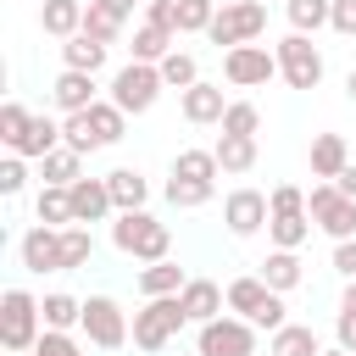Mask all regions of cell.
Returning <instances> with one entry per match:
<instances>
[{
    "mask_svg": "<svg viewBox=\"0 0 356 356\" xmlns=\"http://www.w3.org/2000/svg\"><path fill=\"white\" fill-rule=\"evenodd\" d=\"M111 245L134 261H167L172 256V228L161 217H150L145 206L139 211H117L111 217Z\"/></svg>",
    "mask_w": 356,
    "mask_h": 356,
    "instance_id": "obj_1",
    "label": "cell"
},
{
    "mask_svg": "<svg viewBox=\"0 0 356 356\" xmlns=\"http://www.w3.org/2000/svg\"><path fill=\"white\" fill-rule=\"evenodd\" d=\"M44 334V300L22 284L0 295V350H33Z\"/></svg>",
    "mask_w": 356,
    "mask_h": 356,
    "instance_id": "obj_2",
    "label": "cell"
},
{
    "mask_svg": "<svg viewBox=\"0 0 356 356\" xmlns=\"http://www.w3.org/2000/svg\"><path fill=\"white\" fill-rule=\"evenodd\" d=\"M184 323H189L184 300H178V295H156V300H145V306L134 312V345H139V350H167Z\"/></svg>",
    "mask_w": 356,
    "mask_h": 356,
    "instance_id": "obj_3",
    "label": "cell"
},
{
    "mask_svg": "<svg viewBox=\"0 0 356 356\" xmlns=\"http://www.w3.org/2000/svg\"><path fill=\"white\" fill-rule=\"evenodd\" d=\"M306 217L328 234V239H356V200L334 184V178H317L312 195H306Z\"/></svg>",
    "mask_w": 356,
    "mask_h": 356,
    "instance_id": "obj_4",
    "label": "cell"
},
{
    "mask_svg": "<svg viewBox=\"0 0 356 356\" xmlns=\"http://www.w3.org/2000/svg\"><path fill=\"white\" fill-rule=\"evenodd\" d=\"M261 28H267V6L261 0H222L217 17H211V28H206V39L222 44V50H234V44L261 39Z\"/></svg>",
    "mask_w": 356,
    "mask_h": 356,
    "instance_id": "obj_5",
    "label": "cell"
},
{
    "mask_svg": "<svg viewBox=\"0 0 356 356\" xmlns=\"http://www.w3.org/2000/svg\"><path fill=\"white\" fill-rule=\"evenodd\" d=\"M161 67L156 61H128V67H117V78H111V95L106 100H117L128 117H145L156 100H161Z\"/></svg>",
    "mask_w": 356,
    "mask_h": 356,
    "instance_id": "obj_6",
    "label": "cell"
},
{
    "mask_svg": "<svg viewBox=\"0 0 356 356\" xmlns=\"http://www.w3.org/2000/svg\"><path fill=\"white\" fill-rule=\"evenodd\" d=\"M195 350L200 356H256V323L222 312V317H211V323L195 328Z\"/></svg>",
    "mask_w": 356,
    "mask_h": 356,
    "instance_id": "obj_7",
    "label": "cell"
},
{
    "mask_svg": "<svg viewBox=\"0 0 356 356\" xmlns=\"http://www.w3.org/2000/svg\"><path fill=\"white\" fill-rule=\"evenodd\" d=\"M83 339L95 345V350H122L128 339H134V328H128V312L111 300V295H89L83 300Z\"/></svg>",
    "mask_w": 356,
    "mask_h": 356,
    "instance_id": "obj_8",
    "label": "cell"
},
{
    "mask_svg": "<svg viewBox=\"0 0 356 356\" xmlns=\"http://www.w3.org/2000/svg\"><path fill=\"white\" fill-rule=\"evenodd\" d=\"M273 50H278V78L289 89H317L323 83V50L312 44V33H289Z\"/></svg>",
    "mask_w": 356,
    "mask_h": 356,
    "instance_id": "obj_9",
    "label": "cell"
},
{
    "mask_svg": "<svg viewBox=\"0 0 356 356\" xmlns=\"http://www.w3.org/2000/svg\"><path fill=\"white\" fill-rule=\"evenodd\" d=\"M222 78L234 83V89H267V78H278V50H267V44H234V50H222Z\"/></svg>",
    "mask_w": 356,
    "mask_h": 356,
    "instance_id": "obj_10",
    "label": "cell"
},
{
    "mask_svg": "<svg viewBox=\"0 0 356 356\" xmlns=\"http://www.w3.org/2000/svg\"><path fill=\"white\" fill-rule=\"evenodd\" d=\"M267 217H273V206H267V195H261V189H250V184L228 189V200H222V222H228V234H234V239L261 234V228H267Z\"/></svg>",
    "mask_w": 356,
    "mask_h": 356,
    "instance_id": "obj_11",
    "label": "cell"
},
{
    "mask_svg": "<svg viewBox=\"0 0 356 356\" xmlns=\"http://www.w3.org/2000/svg\"><path fill=\"white\" fill-rule=\"evenodd\" d=\"M17 256H22L28 273H61V228L33 222V228L17 239Z\"/></svg>",
    "mask_w": 356,
    "mask_h": 356,
    "instance_id": "obj_12",
    "label": "cell"
},
{
    "mask_svg": "<svg viewBox=\"0 0 356 356\" xmlns=\"http://www.w3.org/2000/svg\"><path fill=\"white\" fill-rule=\"evenodd\" d=\"M178 111H184V122H195V128H206V122H222V111H228V100H222V83H189L184 95H178Z\"/></svg>",
    "mask_w": 356,
    "mask_h": 356,
    "instance_id": "obj_13",
    "label": "cell"
},
{
    "mask_svg": "<svg viewBox=\"0 0 356 356\" xmlns=\"http://www.w3.org/2000/svg\"><path fill=\"white\" fill-rule=\"evenodd\" d=\"M50 100H56V111L67 117V111H89L100 95H95V72H78V67H61V78L50 83Z\"/></svg>",
    "mask_w": 356,
    "mask_h": 356,
    "instance_id": "obj_14",
    "label": "cell"
},
{
    "mask_svg": "<svg viewBox=\"0 0 356 356\" xmlns=\"http://www.w3.org/2000/svg\"><path fill=\"white\" fill-rule=\"evenodd\" d=\"M178 300H184V312H189V323L200 328V323H211V317H222V306H228V289H222V284H211V278H189V284L178 289Z\"/></svg>",
    "mask_w": 356,
    "mask_h": 356,
    "instance_id": "obj_15",
    "label": "cell"
},
{
    "mask_svg": "<svg viewBox=\"0 0 356 356\" xmlns=\"http://www.w3.org/2000/svg\"><path fill=\"white\" fill-rule=\"evenodd\" d=\"M111 211H117V200H111L106 178H78L72 184V217L78 222H106Z\"/></svg>",
    "mask_w": 356,
    "mask_h": 356,
    "instance_id": "obj_16",
    "label": "cell"
},
{
    "mask_svg": "<svg viewBox=\"0 0 356 356\" xmlns=\"http://www.w3.org/2000/svg\"><path fill=\"white\" fill-rule=\"evenodd\" d=\"M273 295H278V289H267V278H261V273H250V278H234V284H228V312L256 323V317H261V306H267Z\"/></svg>",
    "mask_w": 356,
    "mask_h": 356,
    "instance_id": "obj_17",
    "label": "cell"
},
{
    "mask_svg": "<svg viewBox=\"0 0 356 356\" xmlns=\"http://www.w3.org/2000/svg\"><path fill=\"white\" fill-rule=\"evenodd\" d=\"M184 284H189V273H184L172 256H167V261H145V267H139V295H145V300H156V295H178Z\"/></svg>",
    "mask_w": 356,
    "mask_h": 356,
    "instance_id": "obj_18",
    "label": "cell"
},
{
    "mask_svg": "<svg viewBox=\"0 0 356 356\" xmlns=\"http://www.w3.org/2000/svg\"><path fill=\"white\" fill-rule=\"evenodd\" d=\"M39 28H44L50 39L83 33V0H44V6H39Z\"/></svg>",
    "mask_w": 356,
    "mask_h": 356,
    "instance_id": "obj_19",
    "label": "cell"
},
{
    "mask_svg": "<svg viewBox=\"0 0 356 356\" xmlns=\"http://www.w3.org/2000/svg\"><path fill=\"white\" fill-rule=\"evenodd\" d=\"M345 161H350L345 134H317V139H312V178H339Z\"/></svg>",
    "mask_w": 356,
    "mask_h": 356,
    "instance_id": "obj_20",
    "label": "cell"
},
{
    "mask_svg": "<svg viewBox=\"0 0 356 356\" xmlns=\"http://www.w3.org/2000/svg\"><path fill=\"white\" fill-rule=\"evenodd\" d=\"M83 178V156L72 150V145H56L44 161H39V184H56V189H72Z\"/></svg>",
    "mask_w": 356,
    "mask_h": 356,
    "instance_id": "obj_21",
    "label": "cell"
},
{
    "mask_svg": "<svg viewBox=\"0 0 356 356\" xmlns=\"http://www.w3.org/2000/svg\"><path fill=\"white\" fill-rule=\"evenodd\" d=\"M261 278H267V289H278V295H289V289H300V278H306V267H300V256L295 250H267V261H261Z\"/></svg>",
    "mask_w": 356,
    "mask_h": 356,
    "instance_id": "obj_22",
    "label": "cell"
},
{
    "mask_svg": "<svg viewBox=\"0 0 356 356\" xmlns=\"http://www.w3.org/2000/svg\"><path fill=\"white\" fill-rule=\"evenodd\" d=\"M106 39H95V33H72V39H61V61L67 67H78V72H100L106 67Z\"/></svg>",
    "mask_w": 356,
    "mask_h": 356,
    "instance_id": "obj_23",
    "label": "cell"
},
{
    "mask_svg": "<svg viewBox=\"0 0 356 356\" xmlns=\"http://www.w3.org/2000/svg\"><path fill=\"white\" fill-rule=\"evenodd\" d=\"M56 145H61V122H56V117H33V122H28V134H22L11 150H17V156H28V161H44Z\"/></svg>",
    "mask_w": 356,
    "mask_h": 356,
    "instance_id": "obj_24",
    "label": "cell"
},
{
    "mask_svg": "<svg viewBox=\"0 0 356 356\" xmlns=\"http://www.w3.org/2000/svg\"><path fill=\"white\" fill-rule=\"evenodd\" d=\"M267 356H323V345H317V334L306 323H284V328H273Z\"/></svg>",
    "mask_w": 356,
    "mask_h": 356,
    "instance_id": "obj_25",
    "label": "cell"
},
{
    "mask_svg": "<svg viewBox=\"0 0 356 356\" xmlns=\"http://www.w3.org/2000/svg\"><path fill=\"white\" fill-rule=\"evenodd\" d=\"M211 150H217V167L222 172H250L256 167V134H222Z\"/></svg>",
    "mask_w": 356,
    "mask_h": 356,
    "instance_id": "obj_26",
    "label": "cell"
},
{
    "mask_svg": "<svg viewBox=\"0 0 356 356\" xmlns=\"http://www.w3.org/2000/svg\"><path fill=\"white\" fill-rule=\"evenodd\" d=\"M106 189H111L117 211H139V206L150 200V184H145L134 167H117V172H106Z\"/></svg>",
    "mask_w": 356,
    "mask_h": 356,
    "instance_id": "obj_27",
    "label": "cell"
},
{
    "mask_svg": "<svg viewBox=\"0 0 356 356\" xmlns=\"http://www.w3.org/2000/svg\"><path fill=\"white\" fill-rule=\"evenodd\" d=\"M33 217L50 222V228H72V189H56V184H39V200H33Z\"/></svg>",
    "mask_w": 356,
    "mask_h": 356,
    "instance_id": "obj_28",
    "label": "cell"
},
{
    "mask_svg": "<svg viewBox=\"0 0 356 356\" xmlns=\"http://www.w3.org/2000/svg\"><path fill=\"white\" fill-rule=\"evenodd\" d=\"M89 128H95V139H100V150H106V145H117V139L128 134V111H122L117 100H95V106H89Z\"/></svg>",
    "mask_w": 356,
    "mask_h": 356,
    "instance_id": "obj_29",
    "label": "cell"
},
{
    "mask_svg": "<svg viewBox=\"0 0 356 356\" xmlns=\"http://www.w3.org/2000/svg\"><path fill=\"white\" fill-rule=\"evenodd\" d=\"M312 228H317V222H312L306 211H289V217H267V239H273L278 250H300Z\"/></svg>",
    "mask_w": 356,
    "mask_h": 356,
    "instance_id": "obj_30",
    "label": "cell"
},
{
    "mask_svg": "<svg viewBox=\"0 0 356 356\" xmlns=\"http://www.w3.org/2000/svg\"><path fill=\"white\" fill-rule=\"evenodd\" d=\"M217 195V184H206V178H167V206H178V211H195V206H206Z\"/></svg>",
    "mask_w": 356,
    "mask_h": 356,
    "instance_id": "obj_31",
    "label": "cell"
},
{
    "mask_svg": "<svg viewBox=\"0 0 356 356\" xmlns=\"http://www.w3.org/2000/svg\"><path fill=\"white\" fill-rule=\"evenodd\" d=\"M89 256H95V234H89V222H72V228H61V273H72V267H89Z\"/></svg>",
    "mask_w": 356,
    "mask_h": 356,
    "instance_id": "obj_32",
    "label": "cell"
},
{
    "mask_svg": "<svg viewBox=\"0 0 356 356\" xmlns=\"http://www.w3.org/2000/svg\"><path fill=\"white\" fill-rule=\"evenodd\" d=\"M172 44H178V33H172V28H156V22H145V28L134 33V44H128V50H134V61H161Z\"/></svg>",
    "mask_w": 356,
    "mask_h": 356,
    "instance_id": "obj_33",
    "label": "cell"
},
{
    "mask_svg": "<svg viewBox=\"0 0 356 356\" xmlns=\"http://www.w3.org/2000/svg\"><path fill=\"white\" fill-rule=\"evenodd\" d=\"M156 67H161V83H167V89H178V95H184L189 83H200V67H195V56H189V50H167Z\"/></svg>",
    "mask_w": 356,
    "mask_h": 356,
    "instance_id": "obj_34",
    "label": "cell"
},
{
    "mask_svg": "<svg viewBox=\"0 0 356 356\" xmlns=\"http://www.w3.org/2000/svg\"><path fill=\"white\" fill-rule=\"evenodd\" d=\"M172 172H178V178H206V184H217L222 167H217V150H195V145H189V150L172 156Z\"/></svg>",
    "mask_w": 356,
    "mask_h": 356,
    "instance_id": "obj_35",
    "label": "cell"
},
{
    "mask_svg": "<svg viewBox=\"0 0 356 356\" xmlns=\"http://www.w3.org/2000/svg\"><path fill=\"white\" fill-rule=\"evenodd\" d=\"M284 11H289V28H295V33H317V28L328 22L334 0H284Z\"/></svg>",
    "mask_w": 356,
    "mask_h": 356,
    "instance_id": "obj_36",
    "label": "cell"
},
{
    "mask_svg": "<svg viewBox=\"0 0 356 356\" xmlns=\"http://www.w3.org/2000/svg\"><path fill=\"white\" fill-rule=\"evenodd\" d=\"M61 145H72L78 156H95V150H100V139H95V128H89V111H67V117H61Z\"/></svg>",
    "mask_w": 356,
    "mask_h": 356,
    "instance_id": "obj_37",
    "label": "cell"
},
{
    "mask_svg": "<svg viewBox=\"0 0 356 356\" xmlns=\"http://www.w3.org/2000/svg\"><path fill=\"white\" fill-rule=\"evenodd\" d=\"M83 323V300L78 295H44V328H78Z\"/></svg>",
    "mask_w": 356,
    "mask_h": 356,
    "instance_id": "obj_38",
    "label": "cell"
},
{
    "mask_svg": "<svg viewBox=\"0 0 356 356\" xmlns=\"http://www.w3.org/2000/svg\"><path fill=\"white\" fill-rule=\"evenodd\" d=\"M217 128L222 134H261V106L256 100H228V111H222Z\"/></svg>",
    "mask_w": 356,
    "mask_h": 356,
    "instance_id": "obj_39",
    "label": "cell"
},
{
    "mask_svg": "<svg viewBox=\"0 0 356 356\" xmlns=\"http://www.w3.org/2000/svg\"><path fill=\"white\" fill-rule=\"evenodd\" d=\"M28 122H33V111H28L22 100H6V106H0V145L11 150V145L28 134Z\"/></svg>",
    "mask_w": 356,
    "mask_h": 356,
    "instance_id": "obj_40",
    "label": "cell"
},
{
    "mask_svg": "<svg viewBox=\"0 0 356 356\" xmlns=\"http://www.w3.org/2000/svg\"><path fill=\"white\" fill-rule=\"evenodd\" d=\"M217 17V0H178V33H206Z\"/></svg>",
    "mask_w": 356,
    "mask_h": 356,
    "instance_id": "obj_41",
    "label": "cell"
},
{
    "mask_svg": "<svg viewBox=\"0 0 356 356\" xmlns=\"http://www.w3.org/2000/svg\"><path fill=\"white\" fill-rule=\"evenodd\" d=\"M83 33H95V39H106V44H117V33H122V17H111L106 6H83Z\"/></svg>",
    "mask_w": 356,
    "mask_h": 356,
    "instance_id": "obj_42",
    "label": "cell"
},
{
    "mask_svg": "<svg viewBox=\"0 0 356 356\" xmlns=\"http://www.w3.org/2000/svg\"><path fill=\"white\" fill-rule=\"evenodd\" d=\"M33 356H83V345L72 339V328H44L39 345H33Z\"/></svg>",
    "mask_w": 356,
    "mask_h": 356,
    "instance_id": "obj_43",
    "label": "cell"
},
{
    "mask_svg": "<svg viewBox=\"0 0 356 356\" xmlns=\"http://www.w3.org/2000/svg\"><path fill=\"white\" fill-rule=\"evenodd\" d=\"M22 189H28V156H17V150H11V156L0 161V195L11 200V195H22Z\"/></svg>",
    "mask_w": 356,
    "mask_h": 356,
    "instance_id": "obj_44",
    "label": "cell"
},
{
    "mask_svg": "<svg viewBox=\"0 0 356 356\" xmlns=\"http://www.w3.org/2000/svg\"><path fill=\"white\" fill-rule=\"evenodd\" d=\"M267 206H273V217H289V211H306V189H295V184H278V189L267 195Z\"/></svg>",
    "mask_w": 356,
    "mask_h": 356,
    "instance_id": "obj_45",
    "label": "cell"
},
{
    "mask_svg": "<svg viewBox=\"0 0 356 356\" xmlns=\"http://www.w3.org/2000/svg\"><path fill=\"white\" fill-rule=\"evenodd\" d=\"M145 22H156V28H172V33H178V0H145Z\"/></svg>",
    "mask_w": 356,
    "mask_h": 356,
    "instance_id": "obj_46",
    "label": "cell"
},
{
    "mask_svg": "<svg viewBox=\"0 0 356 356\" xmlns=\"http://www.w3.org/2000/svg\"><path fill=\"white\" fill-rule=\"evenodd\" d=\"M328 28H334V33H345V39H356V0H334Z\"/></svg>",
    "mask_w": 356,
    "mask_h": 356,
    "instance_id": "obj_47",
    "label": "cell"
},
{
    "mask_svg": "<svg viewBox=\"0 0 356 356\" xmlns=\"http://www.w3.org/2000/svg\"><path fill=\"white\" fill-rule=\"evenodd\" d=\"M334 273L356 278V239H334Z\"/></svg>",
    "mask_w": 356,
    "mask_h": 356,
    "instance_id": "obj_48",
    "label": "cell"
},
{
    "mask_svg": "<svg viewBox=\"0 0 356 356\" xmlns=\"http://www.w3.org/2000/svg\"><path fill=\"white\" fill-rule=\"evenodd\" d=\"M334 339H339L345 350H356V312H339V317H334Z\"/></svg>",
    "mask_w": 356,
    "mask_h": 356,
    "instance_id": "obj_49",
    "label": "cell"
},
{
    "mask_svg": "<svg viewBox=\"0 0 356 356\" xmlns=\"http://www.w3.org/2000/svg\"><path fill=\"white\" fill-rule=\"evenodd\" d=\"M95 6H106V11H111V17H122V22H128V17H134V6H139V0H95Z\"/></svg>",
    "mask_w": 356,
    "mask_h": 356,
    "instance_id": "obj_50",
    "label": "cell"
},
{
    "mask_svg": "<svg viewBox=\"0 0 356 356\" xmlns=\"http://www.w3.org/2000/svg\"><path fill=\"white\" fill-rule=\"evenodd\" d=\"M334 184H339V189H345V195H350V200H356V161H345V172H339V178H334Z\"/></svg>",
    "mask_w": 356,
    "mask_h": 356,
    "instance_id": "obj_51",
    "label": "cell"
},
{
    "mask_svg": "<svg viewBox=\"0 0 356 356\" xmlns=\"http://www.w3.org/2000/svg\"><path fill=\"white\" fill-rule=\"evenodd\" d=\"M339 312H356V278H345V295H339Z\"/></svg>",
    "mask_w": 356,
    "mask_h": 356,
    "instance_id": "obj_52",
    "label": "cell"
},
{
    "mask_svg": "<svg viewBox=\"0 0 356 356\" xmlns=\"http://www.w3.org/2000/svg\"><path fill=\"white\" fill-rule=\"evenodd\" d=\"M345 100L356 106V67H350V78H345Z\"/></svg>",
    "mask_w": 356,
    "mask_h": 356,
    "instance_id": "obj_53",
    "label": "cell"
},
{
    "mask_svg": "<svg viewBox=\"0 0 356 356\" xmlns=\"http://www.w3.org/2000/svg\"><path fill=\"white\" fill-rule=\"evenodd\" d=\"M323 356H356V350H345V345H334V350H323Z\"/></svg>",
    "mask_w": 356,
    "mask_h": 356,
    "instance_id": "obj_54",
    "label": "cell"
},
{
    "mask_svg": "<svg viewBox=\"0 0 356 356\" xmlns=\"http://www.w3.org/2000/svg\"><path fill=\"white\" fill-rule=\"evenodd\" d=\"M6 356H33V350H6Z\"/></svg>",
    "mask_w": 356,
    "mask_h": 356,
    "instance_id": "obj_55",
    "label": "cell"
}]
</instances>
